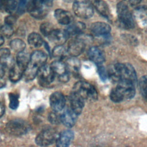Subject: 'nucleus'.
Wrapping results in <instances>:
<instances>
[{
	"label": "nucleus",
	"instance_id": "obj_1",
	"mask_svg": "<svg viewBox=\"0 0 147 147\" xmlns=\"http://www.w3.org/2000/svg\"><path fill=\"white\" fill-rule=\"evenodd\" d=\"M108 75L117 82H125L136 84L137 79L134 67L129 63L115 64L110 69Z\"/></svg>",
	"mask_w": 147,
	"mask_h": 147
},
{
	"label": "nucleus",
	"instance_id": "obj_2",
	"mask_svg": "<svg viewBox=\"0 0 147 147\" xmlns=\"http://www.w3.org/2000/svg\"><path fill=\"white\" fill-rule=\"evenodd\" d=\"M52 5V0H28L26 8L34 18L42 19L48 14Z\"/></svg>",
	"mask_w": 147,
	"mask_h": 147
},
{
	"label": "nucleus",
	"instance_id": "obj_3",
	"mask_svg": "<svg viewBox=\"0 0 147 147\" xmlns=\"http://www.w3.org/2000/svg\"><path fill=\"white\" fill-rule=\"evenodd\" d=\"M118 83V86L110 92V97L111 100L114 102H120L134 97L136 93L134 84L125 82Z\"/></svg>",
	"mask_w": 147,
	"mask_h": 147
},
{
	"label": "nucleus",
	"instance_id": "obj_4",
	"mask_svg": "<svg viewBox=\"0 0 147 147\" xmlns=\"http://www.w3.org/2000/svg\"><path fill=\"white\" fill-rule=\"evenodd\" d=\"M72 92L78 95L84 100L95 101L98 98V93L95 87L89 83L84 81L76 82L73 87Z\"/></svg>",
	"mask_w": 147,
	"mask_h": 147
},
{
	"label": "nucleus",
	"instance_id": "obj_5",
	"mask_svg": "<svg viewBox=\"0 0 147 147\" xmlns=\"http://www.w3.org/2000/svg\"><path fill=\"white\" fill-rule=\"evenodd\" d=\"M117 11L119 23L125 29H132L134 26L133 14L129 10V6L124 0L119 2L117 6Z\"/></svg>",
	"mask_w": 147,
	"mask_h": 147
},
{
	"label": "nucleus",
	"instance_id": "obj_6",
	"mask_svg": "<svg viewBox=\"0 0 147 147\" xmlns=\"http://www.w3.org/2000/svg\"><path fill=\"white\" fill-rule=\"evenodd\" d=\"M72 8L76 16L81 18H89L94 14L93 6L87 0H75Z\"/></svg>",
	"mask_w": 147,
	"mask_h": 147
},
{
	"label": "nucleus",
	"instance_id": "obj_7",
	"mask_svg": "<svg viewBox=\"0 0 147 147\" xmlns=\"http://www.w3.org/2000/svg\"><path fill=\"white\" fill-rule=\"evenodd\" d=\"M30 129L29 124L22 119H13L10 121L6 126L7 132L15 136L23 135Z\"/></svg>",
	"mask_w": 147,
	"mask_h": 147
},
{
	"label": "nucleus",
	"instance_id": "obj_8",
	"mask_svg": "<svg viewBox=\"0 0 147 147\" xmlns=\"http://www.w3.org/2000/svg\"><path fill=\"white\" fill-rule=\"evenodd\" d=\"M57 137V132L54 129L46 128L38 133L36 137L35 142L39 146H48L56 140Z\"/></svg>",
	"mask_w": 147,
	"mask_h": 147
},
{
	"label": "nucleus",
	"instance_id": "obj_9",
	"mask_svg": "<svg viewBox=\"0 0 147 147\" xmlns=\"http://www.w3.org/2000/svg\"><path fill=\"white\" fill-rule=\"evenodd\" d=\"M50 66L55 75L58 76L61 82L66 83L68 81L69 75L65 63L60 60H56L52 62Z\"/></svg>",
	"mask_w": 147,
	"mask_h": 147
},
{
	"label": "nucleus",
	"instance_id": "obj_10",
	"mask_svg": "<svg viewBox=\"0 0 147 147\" xmlns=\"http://www.w3.org/2000/svg\"><path fill=\"white\" fill-rule=\"evenodd\" d=\"M37 75L39 82L43 86L51 83L55 76L51 66L45 64L39 68Z\"/></svg>",
	"mask_w": 147,
	"mask_h": 147
},
{
	"label": "nucleus",
	"instance_id": "obj_11",
	"mask_svg": "<svg viewBox=\"0 0 147 147\" xmlns=\"http://www.w3.org/2000/svg\"><path fill=\"white\" fill-rule=\"evenodd\" d=\"M85 43L84 41L79 38L71 40L68 45L67 52L72 57H76L84 51Z\"/></svg>",
	"mask_w": 147,
	"mask_h": 147
},
{
	"label": "nucleus",
	"instance_id": "obj_12",
	"mask_svg": "<svg viewBox=\"0 0 147 147\" xmlns=\"http://www.w3.org/2000/svg\"><path fill=\"white\" fill-rule=\"evenodd\" d=\"M49 102L52 109L56 112L62 110L65 105V97L60 92H55L52 94L50 96Z\"/></svg>",
	"mask_w": 147,
	"mask_h": 147
},
{
	"label": "nucleus",
	"instance_id": "obj_13",
	"mask_svg": "<svg viewBox=\"0 0 147 147\" xmlns=\"http://www.w3.org/2000/svg\"><path fill=\"white\" fill-rule=\"evenodd\" d=\"M69 36L66 30L54 29L48 38L57 45H59L64 44Z\"/></svg>",
	"mask_w": 147,
	"mask_h": 147
},
{
	"label": "nucleus",
	"instance_id": "obj_14",
	"mask_svg": "<svg viewBox=\"0 0 147 147\" xmlns=\"http://www.w3.org/2000/svg\"><path fill=\"white\" fill-rule=\"evenodd\" d=\"M74 137V132L71 130L61 131L56 138V145L59 147H66L70 145Z\"/></svg>",
	"mask_w": 147,
	"mask_h": 147
},
{
	"label": "nucleus",
	"instance_id": "obj_15",
	"mask_svg": "<svg viewBox=\"0 0 147 147\" xmlns=\"http://www.w3.org/2000/svg\"><path fill=\"white\" fill-rule=\"evenodd\" d=\"M77 115L71 109H66L60 115L61 122L67 127H72L76 122Z\"/></svg>",
	"mask_w": 147,
	"mask_h": 147
},
{
	"label": "nucleus",
	"instance_id": "obj_16",
	"mask_svg": "<svg viewBox=\"0 0 147 147\" xmlns=\"http://www.w3.org/2000/svg\"><path fill=\"white\" fill-rule=\"evenodd\" d=\"M69 101L71 109L77 115L80 114L84 107V100L78 95L72 91L69 96Z\"/></svg>",
	"mask_w": 147,
	"mask_h": 147
},
{
	"label": "nucleus",
	"instance_id": "obj_17",
	"mask_svg": "<svg viewBox=\"0 0 147 147\" xmlns=\"http://www.w3.org/2000/svg\"><path fill=\"white\" fill-rule=\"evenodd\" d=\"M91 31L95 36H107L111 30L110 25L103 22H96L91 26Z\"/></svg>",
	"mask_w": 147,
	"mask_h": 147
},
{
	"label": "nucleus",
	"instance_id": "obj_18",
	"mask_svg": "<svg viewBox=\"0 0 147 147\" xmlns=\"http://www.w3.org/2000/svg\"><path fill=\"white\" fill-rule=\"evenodd\" d=\"M54 15L57 21L61 25H68L72 22V16L69 11L65 10L57 9L55 10Z\"/></svg>",
	"mask_w": 147,
	"mask_h": 147
},
{
	"label": "nucleus",
	"instance_id": "obj_19",
	"mask_svg": "<svg viewBox=\"0 0 147 147\" xmlns=\"http://www.w3.org/2000/svg\"><path fill=\"white\" fill-rule=\"evenodd\" d=\"M92 6L103 17L109 19L110 13L108 5L103 0H88Z\"/></svg>",
	"mask_w": 147,
	"mask_h": 147
},
{
	"label": "nucleus",
	"instance_id": "obj_20",
	"mask_svg": "<svg viewBox=\"0 0 147 147\" xmlns=\"http://www.w3.org/2000/svg\"><path fill=\"white\" fill-rule=\"evenodd\" d=\"M47 60V55L45 53L41 51H36L30 55V63L38 67L45 65Z\"/></svg>",
	"mask_w": 147,
	"mask_h": 147
},
{
	"label": "nucleus",
	"instance_id": "obj_21",
	"mask_svg": "<svg viewBox=\"0 0 147 147\" xmlns=\"http://www.w3.org/2000/svg\"><path fill=\"white\" fill-rule=\"evenodd\" d=\"M88 55L90 59L97 64H101L105 60L104 53L96 47H91L88 51Z\"/></svg>",
	"mask_w": 147,
	"mask_h": 147
},
{
	"label": "nucleus",
	"instance_id": "obj_22",
	"mask_svg": "<svg viewBox=\"0 0 147 147\" xmlns=\"http://www.w3.org/2000/svg\"><path fill=\"white\" fill-rule=\"evenodd\" d=\"M30 59V55L24 51L18 52L16 58V64L23 71L28 65Z\"/></svg>",
	"mask_w": 147,
	"mask_h": 147
},
{
	"label": "nucleus",
	"instance_id": "obj_23",
	"mask_svg": "<svg viewBox=\"0 0 147 147\" xmlns=\"http://www.w3.org/2000/svg\"><path fill=\"white\" fill-rule=\"evenodd\" d=\"M16 0H0V10L8 13L14 11L17 7Z\"/></svg>",
	"mask_w": 147,
	"mask_h": 147
},
{
	"label": "nucleus",
	"instance_id": "obj_24",
	"mask_svg": "<svg viewBox=\"0 0 147 147\" xmlns=\"http://www.w3.org/2000/svg\"><path fill=\"white\" fill-rule=\"evenodd\" d=\"M86 28V25L83 22H76L71 24L66 29L69 36L77 35L81 34Z\"/></svg>",
	"mask_w": 147,
	"mask_h": 147
},
{
	"label": "nucleus",
	"instance_id": "obj_25",
	"mask_svg": "<svg viewBox=\"0 0 147 147\" xmlns=\"http://www.w3.org/2000/svg\"><path fill=\"white\" fill-rule=\"evenodd\" d=\"M38 68L32 65L30 63L23 72L22 77L25 81L32 80L37 75Z\"/></svg>",
	"mask_w": 147,
	"mask_h": 147
},
{
	"label": "nucleus",
	"instance_id": "obj_26",
	"mask_svg": "<svg viewBox=\"0 0 147 147\" xmlns=\"http://www.w3.org/2000/svg\"><path fill=\"white\" fill-rule=\"evenodd\" d=\"M65 64L68 72H72L76 74L79 71L80 68V61L76 58V57H71L67 60L65 61Z\"/></svg>",
	"mask_w": 147,
	"mask_h": 147
},
{
	"label": "nucleus",
	"instance_id": "obj_27",
	"mask_svg": "<svg viewBox=\"0 0 147 147\" xmlns=\"http://www.w3.org/2000/svg\"><path fill=\"white\" fill-rule=\"evenodd\" d=\"M24 71L16 64L9 70V79L13 83L17 82L22 77Z\"/></svg>",
	"mask_w": 147,
	"mask_h": 147
},
{
	"label": "nucleus",
	"instance_id": "obj_28",
	"mask_svg": "<svg viewBox=\"0 0 147 147\" xmlns=\"http://www.w3.org/2000/svg\"><path fill=\"white\" fill-rule=\"evenodd\" d=\"M28 41L29 45L34 48L40 47L43 44V40L41 36L34 32L32 33L29 35Z\"/></svg>",
	"mask_w": 147,
	"mask_h": 147
},
{
	"label": "nucleus",
	"instance_id": "obj_29",
	"mask_svg": "<svg viewBox=\"0 0 147 147\" xmlns=\"http://www.w3.org/2000/svg\"><path fill=\"white\" fill-rule=\"evenodd\" d=\"M10 46L14 52L18 53L24 51L26 44L23 40L19 38H15L11 41Z\"/></svg>",
	"mask_w": 147,
	"mask_h": 147
},
{
	"label": "nucleus",
	"instance_id": "obj_30",
	"mask_svg": "<svg viewBox=\"0 0 147 147\" xmlns=\"http://www.w3.org/2000/svg\"><path fill=\"white\" fill-rule=\"evenodd\" d=\"M134 17L139 20H143L147 16V6L145 5L136 7L133 12Z\"/></svg>",
	"mask_w": 147,
	"mask_h": 147
},
{
	"label": "nucleus",
	"instance_id": "obj_31",
	"mask_svg": "<svg viewBox=\"0 0 147 147\" xmlns=\"http://www.w3.org/2000/svg\"><path fill=\"white\" fill-rule=\"evenodd\" d=\"M140 92L143 98L147 101V76H142L139 81Z\"/></svg>",
	"mask_w": 147,
	"mask_h": 147
},
{
	"label": "nucleus",
	"instance_id": "obj_32",
	"mask_svg": "<svg viewBox=\"0 0 147 147\" xmlns=\"http://www.w3.org/2000/svg\"><path fill=\"white\" fill-rule=\"evenodd\" d=\"M0 64L5 69H8L10 70L15 65V63L13 58L9 56L6 57L0 58Z\"/></svg>",
	"mask_w": 147,
	"mask_h": 147
},
{
	"label": "nucleus",
	"instance_id": "obj_33",
	"mask_svg": "<svg viewBox=\"0 0 147 147\" xmlns=\"http://www.w3.org/2000/svg\"><path fill=\"white\" fill-rule=\"evenodd\" d=\"M66 52L65 48L62 45H59L53 48L52 51V55L55 58L61 59L65 56Z\"/></svg>",
	"mask_w": 147,
	"mask_h": 147
},
{
	"label": "nucleus",
	"instance_id": "obj_34",
	"mask_svg": "<svg viewBox=\"0 0 147 147\" xmlns=\"http://www.w3.org/2000/svg\"><path fill=\"white\" fill-rule=\"evenodd\" d=\"M40 31L43 35L48 37L52 31L55 29L52 24L48 22H44L40 26Z\"/></svg>",
	"mask_w": 147,
	"mask_h": 147
},
{
	"label": "nucleus",
	"instance_id": "obj_35",
	"mask_svg": "<svg viewBox=\"0 0 147 147\" xmlns=\"http://www.w3.org/2000/svg\"><path fill=\"white\" fill-rule=\"evenodd\" d=\"M19 105L18 96L17 94L11 93L9 95V107L11 109H16Z\"/></svg>",
	"mask_w": 147,
	"mask_h": 147
},
{
	"label": "nucleus",
	"instance_id": "obj_36",
	"mask_svg": "<svg viewBox=\"0 0 147 147\" xmlns=\"http://www.w3.org/2000/svg\"><path fill=\"white\" fill-rule=\"evenodd\" d=\"M1 32L4 36L9 38L13 34L14 30L11 25L5 24L1 28Z\"/></svg>",
	"mask_w": 147,
	"mask_h": 147
},
{
	"label": "nucleus",
	"instance_id": "obj_37",
	"mask_svg": "<svg viewBox=\"0 0 147 147\" xmlns=\"http://www.w3.org/2000/svg\"><path fill=\"white\" fill-rule=\"evenodd\" d=\"M56 113L57 112L53 111V112L50 113L48 117L49 121L51 123L55 125H57L60 123V122H61L60 115H59Z\"/></svg>",
	"mask_w": 147,
	"mask_h": 147
},
{
	"label": "nucleus",
	"instance_id": "obj_38",
	"mask_svg": "<svg viewBox=\"0 0 147 147\" xmlns=\"http://www.w3.org/2000/svg\"><path fill=\"white\" fill-rule=\"evenodd\" d=\"M98 72L100 76V78L102 80H105L107 78L108 74L107 73L105 67L102 65H99L98 67Z\"/></svg>",
	"mask_w": 147,
	"mask_h": 147
},
{
	"label": "nucleus",
	"instance_id": "obj_39",
	"mask_svg": "<svg viewBox=\"0 0 147 147\" xmlns=\"http://www.w3.org/2000/svg\"><path fill=\"white\" fill-rule=\"evenodd\" d=\"M16 22V18L14 16L9 15L5 17V24L9 25H13L14 24H15Z\"/></svg>",
	"mask_w": 147,
	"mask_h": 147
},
{
	"label": "nucleus",
	"instance_id": "obj_40",
	"mask_svg": "<svg viewBox=\"0 0 147 147\" xmlns=\"http://www.w3.org/2000/svg\"><path fill=\"white\" fill-rule=\"evenodd\" d=\"M10 56V51L8 48H3L0 49V58L6 57Z\"/></svg>",
	"mask_w": 147,
	"mask_h": 147
},
{
	"label": "nucleus",
	"instance_id": "obj_41",
	"mask_svg": "<svg viewBox=\"0 0 147 147\" xmlns=\"http://www.w3.org/2000/svg\"><path fill=\"white\" fill-rule=\"evenodd\" d=\"M124 1L129 7H133L140 4L141 0H124Z\"/></svg>",
	"mask_w": 147,
	"mask_h": 147
},
{
	"label": "nucleus",
	"instance_id": "obj_42",
	"mask_svg": "<svg viewBox=\"0 0 147 147\" xmlns=\"http://www.w3.org/2000/svg\"><path fill=\"white\" fill-rule=\"evenodd\" d=\"M28 0H19V6L21 9L26 7Z\"/></svg>",
	"mask_w": 147,
	"mask_h": 147
},
{
	"label": "nucleus",
	"instance_id": "obj_43",
	"mask_svg": "<svg viewBox=\"0 0 147 147\" xmlns=\"http://www.w3.org/2000/svg\"><path fill=\"white\" fill-rule=\"evenodd\" d=\"M5 113V107L0 102V118L3 116Z\"/></svg>",
	"mask_w": 147,
	"mask_h": 147
},
{
	"label": "nucleus",
	"instance_id": "obj_44",
	"mask_svg": "<svg viewBox=\"0 0 147 147\" xmlns=\"http://www.w3.org/2000/svg\"><path fill=\"white\" fill-rule=\"evenodd\" d=\"M6 86V80L3 78H0V88H3Z\"/></svg>",
	"mask_w": 147,
	"mask_h": 147
},
{
	"label": "nucleus",
	"instance_id": "obj_45",
	"mask_svg": "<svg viewBox=\"0 0 147 147\" xmlns=\"http://www.w3.org/2000/svg\"><path fill=\"white\" fill-rule=\"evenodd\" d=\"M5 75V69L0 64V78H3Z\"/></svg>",
	"mask_w": 147,
	"mask_h": 147
},
{
	"label": "nucleus",
	"instance_id": "obj_46",
	"mask_svg": "<svg viewBox=\"0 0 147 147\" xmlns=\"http://www.w3.org/2000/svg\"><path fill=\"white\" fill-rule=\"evenodd\" d=\"M4 43V38L0 34V46L2 45Z\"/></svg>",
	"mask_w": 147,
	"mask_h": 147
},
{
	"label": "nucleus",
	"instance_id": "obj_47",
	"mask_svg": "<svg viewBox=\"0 0 147 147\" xmlns=\"http://www.w3.org/2000/svg\"><path fill=\"white\" fill-rule=\"evenodd\" d=\"M63 1L66 2H74L75 0H63Z\"/></svg>",
	"mask_w": 147,
	"mask_h": 147
},
{
	"label": "nucleus",
	"instance_id": "obj_48",
	"mask_svg": "<svg viewBox=\"0 0 147 147\" xmlns=\"http://www.w3.org/2000/svg\"><path fill=\"white\" fill-rule=\"evenodd\" d=\"M0 141H1V138H0Z\"/></svg>",
	"mask_w": 147,
	"mask_h": 147
}]
</instances>
